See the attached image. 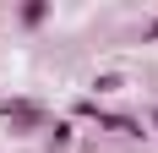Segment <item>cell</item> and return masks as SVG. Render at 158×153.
<instances>
[{"label": "cell", "instance_id": "obj_1", "mask_svg": "<svg viewBox=\"0 0 158 153\" xmlns=\"http://www.w3.org/2000/svg\"><path fill=\"white\" fill-rule=\"evenodd\" d=\"M22 22H27V28H38V22H44V0H33L27 11H22Z\"/></svg>", "mask_w": 158, "mask_h": 153}, {"label": "cell", "instance_id": "obj_2", "mask_svg": "<svg viewBox=\"0 0 158 153\" xmlns=\"http://www.w3.org/2000/svg\"><path fill=\"white\" fill-rule=\"evenodd\" d=\"M153 33H158V22H153Z\"/></svg>", "mask_w": 158, "mask_h": 153}, {"label": "cell", "instance_id": "obj_3", "mask_svg": "<svg viewBox=\"0 0 158 153\" xmlns=\"http://www.w3.org/2000/svg\"><path fill=\"white\" fill-rule=\"evenodd\" d=\"M153 126H158V115H153Z\"/></svg>", "mask_w": 158, "mask_h": 153}]
</instances>
